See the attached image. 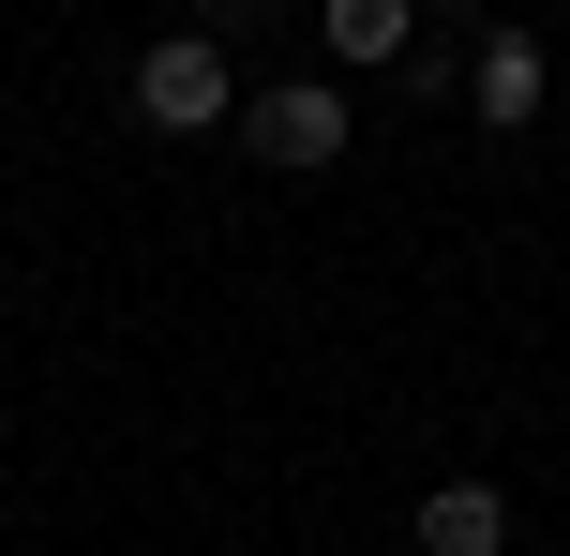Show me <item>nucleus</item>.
<instances>
[{
	"mask_svg": "<svg viewBox=\"0 0 570 556\" xmlns=\"http://www.w3.org/2000/svg\"><path fill=\"white\" fill-rule=\"evenodd\" d=\"M136 120L150 136H210V120H226V46H210V30H166V46L136 60Z\"/></svg>",
	"mask_w": 570,
	"mask_h": 556,
	"instance_id": "f257e3e1",
	"label": "nucleus"
},
{
	"mask_svg": "<svg viewBox=\"0 0 570 556\" xmlns=\"http://www.w3.org/2000/svg\"><path fill=\"white\" fill-rule=\"evenodd\" d=\"M256 150H271V166H345V90H331V76L256 90Z\"/></svg>",
	"mask_w": 570,
	"mask_h": 556,
	"instance_id": "f03ea898",
	"label": "nucleus"
},
{
	"mask_svg": "<svg viewBox=\"0 0 570 556\" xmlns=\"http://www.w3.org/2000/svg\"><path fill=\"white\" fill-rule=\"evenodd\" d=\"M511 542V497H495V481H435L421 497V556H495Z\"/></svg>",
	"mask_w": 570,
	"mask_h": 556,
	"instance_id": "7ed1b4c3",
	"label": "nucleus"
},
{
	"mask_svg": "<svg viewBox=\"0 0 570 556\" xmlns=\"http://www.w3.org/2000/svg\"><path fill=\"white\" fill-rule=\"evenodd\" d=\"M541 90H556V60L525 46V30H495L481 46V120H541Z\"/></svg>",
	"mask_w": 570,
	"mask_h": 556,
	"instance_id": "20e7f679",
	"label": "nucleus"
},
{
	"mask_svg": "<svg viewBox=\"0 0 570 556\" xmlns=\"http://www.w3.org/2000/svg\"><path fill=\"white\" fill-rule=\"evenodd\" d=\"M331 60H405V0H331Z\"/></svg>",
	"mask_w": 570,
	"mask_h": 556,
	"instance_id": "39448f33",
	"label": "nucleus"
}]
</instances>
